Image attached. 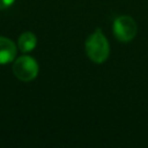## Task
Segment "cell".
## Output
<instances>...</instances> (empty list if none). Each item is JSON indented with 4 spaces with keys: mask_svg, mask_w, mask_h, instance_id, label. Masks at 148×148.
Returning a JSON list of instances; mask_svg holds the SVG:
<instances>
[{
    "mask_svg": "<svg viewBox=\"0 0 148 148\" xmlns=\"http://www.w3.org/2000/svg\"><path fill=\"white\" fill-rule=\"evenodd\" d=\"M84 50L88 58L96 64H103L109 58V40L104 36L102 29H95V31L86 39Z\"/></svg>",
    "mask_w": 148,
    "mask_h": 148,
    "instance_id": "obj_1",
    "label": "cell"
},
{
    "mask_svg": "<svg viewBox=\"0 0 148 148\" xmlns=\"http://www.w3.org/2000/svg\"><path fill=\"white\" fill-rule=\"evenodd\" d=\"M38 64L30 56H21L15 59L13 64V73L14 75L23 82H30L36 79L38 74Z\"/></svg>",
    "mask_w": 148,
    "mask_h": 148,
    "instance_id": "obj_2",
    "label": "cell"
},
{
    "mask_svg": "<svg viewBox=\"0 0 148 148\" xmlns=\"http://www.w3.org/2000/svg\"><path fill=\"white\" fill-rule=\"evenodd\" d=\"M136 23L135 21L127 15L118 16L112 24V31L114 37L119 42H130L132 40L136 35Z\"/></svg>",
    "mask_w": 148,
    "mask_h": 148,
    "instance_id": "obj_3",
    "label": "cell"
},
{
    "mask_svg": "<svg viewBox=\"0 0 148 148\" xmlns=\"http://www.w3.org/2000/svg\"><path fill=\"white\" fill-rule=\"evenodd\" d=\"M16 57V46L13 40L0 36V65H6L14 61Z\"/></svg>",
    "mask_w": 148,
    "mask_h": 148,
    "instance_id": "obj_4",
    "label": "cell"
},
{
    "mask_svg": "<svg viewBox=\"0 0 148 148\" xmlns=\"http://www.w3.org/2000/svg\"><path fill=\"white\" fill-rule=\"evenodd\" d=\"M37 45V37L35 34L30 32V31H27V32H23L20 37H18V42H17V46L18 49L24 52V53H28L30 51H32Z\"/></svg>",
    "mask_w": 148,
    "mask_h": 148,
    "instance_id": "obj_5",
    "label": "cell"
},
{
    "mask_svg": "<svg viewBox=\"0 0 148 148\" xmlns=\"http://www.w3.org/2000/svg\"><path fill=\"white\" fill-rule=\"evenodd\" d=\"M15 0H0V10L7 9L8 7H10L14 3Z\"/></svg>",
    "mask_w": 148,
    "mask_h": 148,
    "instance_id": "obj_6",
    "label": "cell"
}]
</instances>
